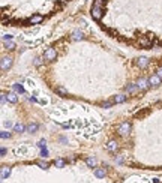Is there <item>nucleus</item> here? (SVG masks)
Listing matches in <instances>:
<instances>
[{"label": "nucleus", "instance_id": "f257e3e1", "mask_svg": "<svg viewBox=\"0 0 162 183\" xmlns=\"http://www.w3.org/2000/svg\"><path fill=\"white\" fill-rule=\"evenodd\" d=\"M53 59H56V50H54V48H48L44 53V60H53Z\"/></svg>", "mask_w": 162, "mask_h": 183}, {"label": "nucleus", "instance_id": "f03ea898", "mask_svg": "<svg viewBox=\"0 0 162 183\" xmlns=\"http://www.w3.org/2000/svg\"><path fill=\"white\" fill-rule=\"evenodd\" d=\"M11 66V59H3V62H2V68H3V71L6 69V68H9Z\"/></svg>", "mask_w": 162, "mask_h": 183}, {"label": "nucleus", "instance_id": "7ed1b4c3", "mask_svg": "<svg viewBox=\"0 0 162 183\" xmlns=\"http://www.w3.org/2000/svg\"><path fill=\"white\" fill-rule=\"evenodd\" d=\"M38 129V126L36 125H32V126H29V131H36Z\"/></svg>", "mask_w": 162, "mask_h": 183}, {"label": "nucleus", "instance_id": "20e7f679", "mask_svg": "<svg viewBox=\"0 0 162 183\" xmlns=\"http://www.w3.org/2000/svg\"><path fill=\"white\" fill-rule=\"evenodd\" d=\"M158 75H159V77L162 78V69H159V71H158Z\"/></svg>", "mask_w": 162, "mask_h": 183}]
</instances>
